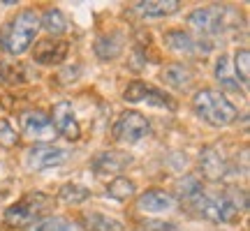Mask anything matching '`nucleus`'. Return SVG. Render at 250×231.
Returning a JSON list of instances; mask_svg holds the SVG:
<instances>
[{"mask_svg":"<svg viewBox=\"0 0 250 231\" xmlns=\"http://www.w3.org/2000/svg\"><path fill=\"white\" fill-rule=\"evenodd\" d=\"M204 220L211 222H236L246 211H248V194L241 187H225L220 194H202L195 204L190 206Z\"/></svg>","mask_w":250,"mask_h":231,"instance_id":"nucleus-1","label":"nucleus"},{"mask_svg":"<svg viewBox=\"0 0 250 231\" xmlns=\"http://www.w3.org/2000/svg\"><path fill=\"white\" fill-rule=\"evenodd\" d=\"M40 33V14L35 9H21L17 17H12L0 30V46L9 56H21L35 42Z\"/></svg>","mask_w":250,"mask_h":231,"instance_id":"nucleus-2","label":"nucleus"},{"mask_svg":"<svg viewBox=\"0 0 250 231\" xmlns=\"http://www.w3.org/2000/svg\"><path fill=\"white\" fill-rule=\"evenodd\" d=\"M192 109L204 123L213 125V127H227L239 118V109L234 107L220 90L213 88H202L199 93H195Z\"/></svg>","mask_w":250,"mask_h":231,"instance_id":"nucleus-3","label":"nucleus"},{"mask_svg":"<svg viewBox=\"0 0 250 231\" xmlns=\"http://www.w3.org/2000/svg\"><path fill=\"white\" fill-rule=\"evenodd\" d=\"M54 206V196L44 194V192H30V194L21 196L17 204H12L9 208H5L2 220L7 227H30L37 220H42Z\"/></svg>","mask_w":250,"mask_h":231,"instance_id":"nucleus-4","label":"nucleus"},{"mask_svg":"<svg viewBox=\"0 0 250 231\" xmlns=\"http://www.w3.org/2000/svg\"><path fill=\"white\" fill-rule=\"evenodd\" d=\"M111 134H114L116 141L132 146V143L142 141V139H146V136L151 134V125H148V120H146L142 114L125 111V114H121V118H118L116 123H114Z\"/></svg>","mask_w":250,"mask_h":231,"instance_id":"nucleus-5","label":"nucleus"},{"mask_svg":"<svg viewBox=\"0 0 250 231\" xmlns=\"http://www.w3.org/2000/svg\"><path fill=\"white\" fill-rule=\"evenodd\" d=\"M225 14H227V9L223 5L199 7L188 14V26L197 30L199 35H218L225 28Z\"/></svg>","mask_w":250,"mask_h":231,"instance_id":"nucleus-6","label":"nucleus"},{"mask_svg":"<svg viewBox=\"0 0 250 231\" xmlns=\"http://www.w3.org/2000/svg\"><path fill=\"white\" fill-rule=\"evenodd\" d=\"M123 99H125V102H132V104L146 102V104H153V107L174 109V102L169 99V95H167V93L153 88L151 83H144V81H132V83L123 90Z\"/></svg>","mask_w":250,"mask_h":231,"instance_id":"nucleus-7","label":"nucleus"},{"mask_svg":"<svg viewBox=\"0 0 250 231\" xmlns=\"http://www.w3.org/2000/svg\"><path fill=\"white\" fill-rule=\"evenodd\" d=\"M65 160H67V153L62 151V148H56V146H46V143L33 146V148L26 153V167H28L30 171L54 169V167H61Z\"/></svg>","mask_w":250,"mask_h":231,"instance_id":"nucleus-8","label":"nucleus"},{"mask_svg":"<svg viewBox=\"0 0 250 231\" xmlns=\"http://www.w3.org/2000/svg\"><path fill=\"white\" fill-rule=\"evenodd\" d=\"M51 125H54L56 134L65 136L67 141H77L81 136V127H79V120L74 116V109H72L70 102H58L51 111Z\"/></svg>","mask_w":250,"mask_h":231,"instance_id":"nucleus-9","label":"nucleus"},{"mask_svg":"<svg viewBox=\"0 0 250 231\" xmlns=\"http://www.w3.org/2000/svg\"><path fill=\"white\" fill-rule=\"evenodd\" d=\"M199 171H202V176L206 180L218 183V180H223L229 173V164H227L225 155L215 146H206L204 151L199 153Z\"/></svg>","mask_w":250,"mask_h":231,"instance_id":"nucleus-10","label":"nucleus"},{"mask_svg":"<svg viewBox=\"0 0 250 231\" xmlns=\"http://www.w3.org/2000/svg\"><path fill=\"white\" fill-rule=\"evenodd\" d=\"M21 130L30 136V139H40V141H49L56 136V130L51 125V118L44 111H23L21 114Z\"/></svg>","mask_w":250,"mask_h":231,"instance_id":"nucleus-11","label":"nucleus"},{"mask_svg":"<svg viewBox=\"0 0 250 231\" xmlns=\"http://www.w3.org/2000/svg\"><path fill=\"white\" fill-rule=\"evenodd\" d=\"M70 44L65 39H54V37H46L42 42H37L33 49V60L37 65H61L67 58Z\"/></svg>","mask_w":250,"mask_h":231,"instance_id":"nucleus-12","label":"nucleus"},{"mask_svg":"<svg viewBox=\"0 0 250 231\" xmlns=\"http://www.w3.org/2000/svg\"><path fill=\"white\" fill-rule=\"evenodd\" d=\"M176 206V196L165 192V190H146L137 199V208L144 213H165Z\"/></svg>","mask_w":250,"mask_h":231,"instance_id":"nucleus-13","label":"nucleus"},{"mask_svg":"<svg viewBox=\"0 0 250 231\" xmlns=\"http://www.w3.org/2000/svg\"><path fill=\"white\" fill-rule=\"evenodd\" d=\"M181 9L179 0H139L134 2V12L146 19H165Z\"/></svg>","mask_w":250,"mask_h":231,"instance_id":"nucleus-14","label":"nucleus"},{"mask_svg":"<svg viewBox=\"0 0 250 231\" xmlns=\"http://www.w3.org/2000/svg\"><path fill=\"white\" fill-rule=\"evenodd\" d=\"M160 79L174 90H188L192 86V81H195V74H192V70L188 67L186 62H171V65H167L162 70Z\"/></svg>","mask_w":250,"mask_h":231,"instance_id":"nucleus-15","label":"nucleus"},{"mask_svg":"<svg viewBox=\"0 0 250 231\" xmlns=\"http://www.w3.org/2000/svg\"><path fill=\"white\" fill-rule=\"evenodd\" d=\"M125 164H130V157H127V155H121V153H116V151H104L93 160L90 167H93V171H95L98 176H102V173H118Z\"/></svg>","mask_w":250,"mask_h":231,"instance_id":"nucleus-16","label":"nucleus"},{"mask_svg":"<svg viewBox=\"0 0 250 231\" xmlns=\"http://www.w3.org/2000/svg\"><path fill=\"white\" fill-rule=\"evenodd\" d=\"M165 42L169 46L171 51L176 54H183V56H192V54H199L202 51V44L197 42L192 35H188L183 30H171L165 35Z\"/></svg>","mask_w":250,"mask_h":231,"instance_id":"nucleus-17","label":"nucleus"},{"mask_svg":"<svg viewBox=\"0 0 250 231\" xmlns=\"http://www.w3.org/2000/svg\"><path fill=\"white\" fill-rule=\"evenodd\" d=\"M28 231H83V227L70 220V217H62V215H46L42 220H37L35 224H30Z\"/></svg>","mask_w":250,"mask_h":231,"instance_id":"nucleus-18","label":"nucleus"},{"mask_svg":"<svg viewBox=\"0 0 250 231\" xmlns=\"http://www.w3.org/2000/svg\"><path fill=\"white\" fill-rule=\"evenodd\" d=\"M40 28H44L46 33L54 35V39H56V37L67 33V19H65V14L58 7H51L40 17Z\"/></svg>","mask_w":250,"mask_h":231,"instance_id":"nucleus-19","label":"nucleus"},{"mask_svg":"<svg viewBox=\"0 0 250 231\" xmlns=\"http://www.w3.org/2000/svg\"><path fill=\"white\" fill-rule=\"evenodd\" d=\"M83 227L88 231H123V222L104 213H83Z\"/></svg>","mask_w":250,"mask_h":231,"instance_id":"nucleus-20","label":"nucleus"},{"mask_svg":"<svg viewBox=\"0 0 250 231\" xmlns=\"http://www.w3.org/2000/svg\"><path fill=\"white\" fill-rule=\"evenodd\" d=\"M215 79H218V83H220V88H227V90H239L241 88L227 56H220L218 62H215Z\"/></svg>","mask_w":250,"mask_h":231,"instance_id":"nucleus-21","label":"nucleus"},{"mask_svg":"<svg viewBox=\"0 0 250 231\" xmlns=\"http://www.w3.org/2000/svg\"><path fill=\"white\" fill-rule=\"evenodd\" d=\"M134 192H137V187L130 178H123V176H116L111 183L107 185V196L109 199H114V201H127V199H132Z\"/></svg>","mask_w":250,"mask_h":231,"instance_id":"nucleus-22","label":"nucleus"},{"mask_svg":"<svg viewBox=\"0 0 250 231\" xmlns=\"http://www.w3.org/2000/svg\"><path fill=\"white\" fill-rule=\"evenodd\" d=\"M88 196H90V190L79 185V183H65V185L58 190V199H61L62 204H70V206L83 204Z\"/></svg>","mask_w":250,"mask_h":231,"instance_id":"nucleus-23","label":"nucleus"},{"mask_svg":"<svg viewBox=\"0 0 250 231\" xmlns=\"http://www.w3.org/2000/svg\"><path fill=\"white\" fill-rule=\"evenodd\" d=\"M28 70L19 62H0V83H26Z\"/></svg>","mask_w":250,"mask_h":231,"instance_id":"nucleus-24","label":"nucleus"},{"mask_svg":"<svg viewBox=\"0 0 250 231\" xmlns=\"http://www.w3.org/2000/svg\"><path fill=\"white\" fill-rule=\"evenodd\" d=\"M234 74L241 81V86H248L250 81V51L248 49H239L234 54Z\"/></svg>","mask_w":250,"mask_h":231,"instance_id":"nucleus-25","label":"nucleus"},{"mask_svg":"<svg viewBox=\"0 0 250 231\" xmlns=\"http://www.w3.org/2000/svg\"><path fill=\"white\" fill-rule=\"evenodd\" d=\"M19 143V134L17 130L12 127L7 118H0V146L2 148H14Z\"/></svg>","mask_w":250,"mask_h":231,"instance_id":"nucleus-26","label":"nucleus"},{"mask_svg":"<svg viewBox=\"0 0 250 231\" xmlns=\"http://www.w3.org/2000/svg\"><path fill=\"white\" fill-rule=\"evenodd\" d=\"M144 231H174V224L171 222H160V220H148V222L142 224Z\"/></svg>","mask_w":250,"mask_h":231,"instance_id":"nucleus-27","label":"nucleus"}]
</instances>
